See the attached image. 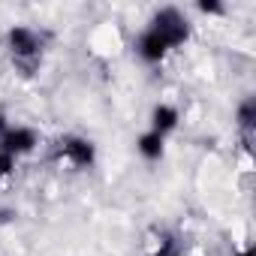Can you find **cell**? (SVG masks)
I'll return each instance as SVG.
<instances>
[{"mask_svg": "<svg viewBox=\"0 0 256 256\" xmlns=\"http://www.w3.org/2000/svg\"><path fill=\"white\" fill-rule=\"evenodd\" d=\"M6 46H10L16 64H22L24 70H34V64L40 60V52H42V36H40L34 28L16 24V28H10V34H6Z\"/></svg>", "mask_w": 256, "mask_h": 256, "instance_id": "cell-1", "label": "cell"}, {"mask_svg": "<svg viewBox=\"0 0 256 256\" xmlns=\"http://www.w3.org/2000/svg\"><path fill=\"white\" fill-rule=\"evenodd\" d=\"M148 28L157 30V34L169 42V48H178V46H184V42L190 40V22H187L184 12L175 10V6H163V10H157Z\"/></svg>", "mask_w": 256, "mask_h": 256, "instance_id": "cell-2", "label": "cell"}, {"mask_svg": "<svg viewBox=\"0 0 256 256\" xmlns=\"http://www.w3.org/2000/svg\"><path fill=\"white\" fill-rule=\"evenodd\" d=\"M54 154H58L60 163H66L72 169H90L94 160H96V148L84 136H60L58 145H54Z\"/></svg>", "mask_w": 256, "mask_h": 256, "instance_id": "cell-3", "label": "cell"}, {"mask_svg": "<svg viewBox=\"0 0 256 256\" xmlns=\"http://www.w3.org/2000/svg\"><path fill=\"white\" fill-rule=\"evenodd\" d=\"M0 145H4V151L12 154V157H24L40 145V136H36V130H30V126H6Z\"/></svg>", "mask_w": 256, "mask_h": 256, "instance_id": "cell-4", "label": "cell"}, {"mask_svg": "<svg viewBox=\"0 0 256 256\" xmlns=\"http://www.w3.org/2000/svg\"><path fill=\"white\" fill-rule=\"evenodd\" d=\"M172 48H169V42L157 34V30H142V36L136 40V54L145 60V64H160L166 54H169Z\"/></svg>", "mask_w": 256, "mask_h": 256, "instance_id": "cell-5", "label": "cell"}, {"mask_svg": "<svg viewBox=\"0 0 256 256\" xmlns=\"http://www.w3.org/2000/svg\"><path fill=\"white\" fill-rule=\"evenodd\" d=\"M178 120H181V112L175 106H169V102H160L151 112V130L160 133V136H166V133H172L175 126H178Z\"/></svg>", "mask_w": 256, "mask_h": 256, "instance_id": "cell-6", "label": "cell"}, {"mask_svg": "<svg viewBox=\"0 0 256 256\" xmlns=\"http://www.w3.org/2000/svg\"><path fill=\"white\" fill-rule=\"evenodd\" d=\"M163 148H166V136H160V133H154V130L142 133L139 142H136V151H139L145 160H151V163L163 157Z\"/></svg>", "mask_w": 256, "mask_h": 256, "instance_id": "cell-7", "label": "cell"}, {"mask_svg": "<svg viewBox=\"0 0 256 256\" xmlns=\"http://www.w3.org/2000/svg\"><path fill=\"white\" fill-rule=\"evenodd\" d=\"M235 120H238V130L244 133V139L250 142V136H253V126H256V100H253V96H247V100L238 106V112H235Z\"/></svg>", "mask_w": 256, "mask_h": 256, "instance_id": "cell-8", "label": "cell"}, {"mask_svg": "<svg viewBox=\"0 0 256 256\" xmlns=\"http://www.w3.org/2000/svg\"><path fill=\"white\" fill-rule=\"evenodd\" d=\"M151 256H181V244H178V238L169 235V232H160V238L154 241Z\"/></svg>", "mask_w": 256, "mask_h": 256, "instance_id": "cell-9", "label": "cell"}, {"mask_svg": "<svg viewBox=\"0 0 256 256\" xmlns=\"http://www.w3.org/2000/svg\"><path fill=\"white\" fill-rule=\"evenodd\" d=\"M12 169H16V157H12V154H6V151H4V145H0V181L10 178V175H12Z\"/></svg>", "mask_w": 256, "mask_h": 256, "instance_id": "cell-10", "label": "cell"}, {"mask_svg": "<svg viewBox=\"0 0 256 256\" xmlns=\"http://www.w3.org/2000/svg\"><path fill=\"white\" fill-rule=\"evenodd\" d=\"M199 12H205V16H223V4H217V0H199Z\"/></svg>", "mask_w": 256, "mask_h": 256, "instance_id": "cell-11", "label": "cell"}, {"mask_svg": "<svg viewBox=\"0 0 256 256\" xmlns=\"http://www.w3.org/2000/svg\"><path fill=\"white\" fill-rule=\"evenodd\" d=\"M238 256H256V250H253V247H244V250H241Z\"/></svg>", "mask_w": 256, "mask_h": 256, "instance_id": "cell-12", "label": "cell"}]
</instances>
